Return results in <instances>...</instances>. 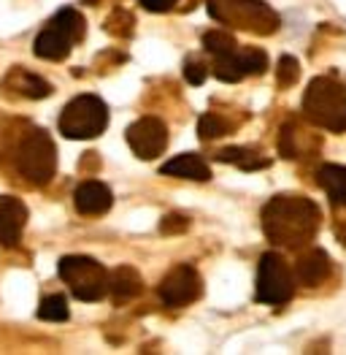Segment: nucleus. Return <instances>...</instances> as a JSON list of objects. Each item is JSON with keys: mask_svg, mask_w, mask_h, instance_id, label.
<instances>
[{"mask_svg": "<svg viewBox=\"0 0 346 355\" xmlns=\"http://www.w3.org/2000/svg\"><path fill=\"white\" fill-rule=\"evenodd\" d=\"M303 114L306 119L330 133L346 130V89L333 76H317L303 92Z\"/></svg>", "mask_w": 346, "mask_h": 355, "instance_id": "2", "label": "nucleus"}, {"mask_svg": "<svg viewBox=\"0 0 346 355\" xmlns=\"http://www.w3.org/2000/svg\"><path fill=\"white\" fill-rule=\"evenodd\" d=\"M106 125H109V109L92 92L76 95L60 114V133L65 139H76V141L100 136L106 130Z\"/></svg>", "mask_w": 346, "mask_h": 355, "instance_id": "6", "label": "nucleus"}, {"mask_svg": "<svg viewBox=\"0 0 346 355\" xmlns=\"http://www.w3.org/2000/svg\"><path fill=\"white\" fill-rule=\"evenodd\" d=\"M203 49L211 52L214 58H222V55L235 52L238 44H235V38H233L228 30H208V33L203 35Z\"/></svg>", "mask_w": 346, "mask_h": 355, "instance_id": "21", "label": "nucleus"}, {"mask_svg": "<svg viewBox=\"0 0 346 355\" xmlns=\"http://www.w3.org/2000/svg\"><path fill=\"white\" fill-rule=\"evenodd\" d=\"M295 274L309 288L322 285L330 277V258H327V252L325 250H309V252H303L298 258V263H295Z\"/></svg>", "mask_w": 346, "mask_h": 355, "instance_id": "14", "label": "nucleus"}, {"mask_svg": "<svg viewBox=\"0 0 346 355\" xmlns=\"http://www.w3.org/2000/svg\"><path fill=\"white\" fill-rule=\"evenodd\" d=\"M214 76L219 79V82H228V85H235V82H241L244 76H246V68H244V62H241V52L235 49L230 55H222V58L214 60Z\"/></svg>", "mask_w": 346, "mask_h": 355, "instance_id": "19", "label": "nucleus"}, {"mask_svg": "<svg viewBox=\"0 0 346 355\" xmlns=\"http://www.w3.org/2000/svg\"><path fill=\"white\" fill-rule=\"evenodd\" d=\"M127 144L141 160H154L168 147V128L157 117H141L127 128Z\"/></svg>", "mask_w": 346, "mask_h": 355, "instance_id": "10", "label": "nucleus"}, {"mask_svg": "<svg viewBox=\"0 0 346 355\" xmlns=\"http://www.w3.org/2000/svg\"><path fill=\"white\" fill-rule=\"evenodd\" d=\"M203 293V279L201 274L195 271L192 266L181 263V266L171 268L163 282H160V298L165 306H190L195 304Z\"/></svg>", "mask_w": 346, "mask_h": 355, "instance_id": "9", "label": "nucleus"}, {"mask_svg": "<svg viewBox=\"0 0 346 355\" xmlns=\"http://www.w3.org/2000/svg\"><path fill=\"white\" fill-rule=\"evenodd\" d=\"M38 318L46 320V323H65L71 318V309H68V301L62 296H46L41 298L38 304Z\"/></svg>", "mask_w": 346, "mask_h": 355, "instance_id": "20", "label": "nucleus"}, {"mask_svg": "<svg viewBox=\"0 0 346 355\" xmlns=\"http://www.w3.org/2000/svg\"><path fill=\"white\" fill-rule=\"evenodd\" d=\"M298 79H300V62L295 58H289V55H284V58L279 60V68H276V85L279 87H292Z\"/></svg>", "mask_w": 346, "mask_h": 355, "instance_id": "24", "label": "nucleus"}, {"mask_svg": "<svg viewBox=\"0 0 346 355\" xmlns=\"http://www.w3.org/2000/svg\"><path fill=\"white\" fill-rule=\"evenodd\" d=\"M217 160L219 163H233L241 171H260V168L268 166V157H262L257 149H249V147L222 149V152H217Z\"/></svg>", "mask_w": 346, "mask_h": 355, "instance_id": "18", "label": "nucleus"}, {"mask_svg": "<svg viewBox=\"0 0 346 355\" xmlns=\"http://www.w3.org/2000/svg\"><path fill=\"white\" fill-rule=\"evenodd\" d=\"M73 204H76V211L79 214H86V217H95V214H106L111 204H114V196L111 190L98 182V179H86L76 187L73 193Z\"/></svg>", "mask_w": 346, "mask_h": 355, "instance_id": "12", "label": "nucleus"}, {"mask_svg": "<svg viewBox=\"0 0 346 355\" xmlns=\"http://www.w3.org/2000/svg\"><path fill=\"white\" fill-rule=\"evenodd\" d=\"M208 14L238 30H252L257 35H271L279 30V14L265 0H208Z\"/></svg>", "mask_w": 346, "mask_h": 355, "instance_id": "3", "label": "nucleus"}, {"mask_svg": "<svg viewBox=\"0 0 346 355\" xmlns=\"http://www.w3.org/2000/svg\"><path fill=\"white\" fill-rule=\"evenodd\" d=\"M14 87L19 89L25 98H33V101H41V98H46V95L52 92V85H49V82H44L41 76L28 73V71H19V79L14 82Z\"/></svg>", "mask_w": 346, "mask_h": 355, "instance_id": "22", "label": "nucleus"}, {"mask_svg": "<svg viewBox=\"0 0 346 355\" xmlns=\"http://www.w3.org/2000/svg\"><path fill=\"white\" fill-rule=\"evenodd\" d=\"M206 76H208V65H206V62H201V60H195V58H190L184 62V79H187L190 85H203Z\"/></svg>", "mask_w": 346, "mask_h": 355, "instance_id": "27", "label": "nucleus"}, {"mask_svg": "<svg viewBox=\"0 0 346 355\" xmlns=\"http://www.w3.org/2000/svg\"><path fill=\"white\" fill-rule=\"evenodd\" d=\"M82 38H84V17L76 8H60L55 19L38 33L33 46L38 58L60 62L71 55L73 44Z\"/></svg>", "mask_w": 346, "mask_h": 355, "instance_id": "5", "label": "nucleus"}, {"mask_svg": "<svg viewBox=\"0 0 346 355\" xmlns=\"http://www.w3.org/2000/svg\"><path fill=\"white\" fill-rule=\"evenodd\" d=\"M144 291V279L133 266H116L109 277V293L114 304H127Z\"/></svg>", "mask_w": 346, "mask_h": 355, "instance_id": "15", "label": "nucleus"}, {"mask_svg": "<svg viewBox=\"0 0 346 355\" xmlns=\"http://www.w3.org/2000/svg\"><path fill=\"white\" fill-rule=\"evenodd\" d=\"M292 268L279 252H265L257 266V301L282 306L292 298Z\"/></svg>", "mask_w": 346, "mask_h": 355, "instance_id": "8", "label": "nucleus"}, {"mask_svg": "<svg viewBox=\"0 0 346 355\" xmlns=\"http://www.w3.org/2000/svg\"><path fill=\"white\" fill-rule=\"evenodd\" d=\"M241 62H244V68H246V76H260V73H265V68H268L265 52H262V49H255V46L241 49Z\"/></svg>", "mask_w": 346, "mask_h": 355, "instance_id": "25", "label": "nucleus"}, {"mask_svg": "<svg viewBox=\"0 0 346 355\" xmlns=\"http://www.w3.org/2000/svg\"><path fill=\"white\" fill-rule=\"evenodd\" d=\"M336 236H338V241L346 247V220H341V223L336 225Z\"/></svg>", "mask_w": 346, "mask_h": 355, "instance_id": "30", "label": "nucleus"}, {"mask_svg": "<svg viewBox=\"0 0 346 355\" xmlns=\"http://www.w3.org/2000/svg\"><path fill=\"white\" fill-rule=\"evenodd\" d=\"M60 279L71 288L79 301H100L109 293V271L103 263L86 255H65L60 258Z\"/></svg>", "mask_w": 346, "mask_h": 355, "instance_id": "7", "label": "nucleus"}, {"mask_svg": "<svg viewBox=\"0 0 346 355\" xmlns=\"http://www.w3.org/2000/svg\"><path fill=\"white\" fill-rule=\"evenodd\" d=\"M28 225V207L17 196H0V244L17 247Z\"/></svg>", "mask_w": 346, "mask_h": 355, "instance_id": "11", "label": "nucleus"}, {"mask_svg": "<svg viewBox=\"0 0 346 355\" xmlns=\"http://www.w3.org/2000/svg\"><path fill=\"white\" fill-rule=\"evenodd\" d=\"M319 147V136H314L309 128H303L300 122H287L282 128V136H279V152L284 157H303V155H311Z\"/></svg>", "mask_w": 346, "mask_h": 355, "instance_id": "13", "label": "nucleus"}, {"mask_svg": "<svg viewBox=\"0 0 346 355\" xmlns=\"http://www.w3.org/2000/svg\"><path fill=\"white\" fill-rule=\"evenodd\" d=\"M228 130H230V125L219 117V114H214V112H208V114H203V117L198 119V133H201V139H219V136H225Z\"/></svg>", "mask_w": 346, "mask_h": 355, "instance_id": "23", "label": "nucleus"}, {"mask_svg": "<svg viewBox=\"0 0 346 355\" xmlns=\"http://www.w3.org/2000/svg\"><path fill=\"white\" fill-rule=\"evenodd\" d=\"M262 231L279 247L298 250L319 231V207L306 196H276L262 207Z\"/></svg>", "mask_w": 346, "mask_h": 355, "instance_id": "1", "label": "nucleus"}, {"mask_svg": "<svg viewBox=\"0 0 346 355\" xmlns=\"http://www.w3.org/2000/svg\"><path fill=\"white\" fill-rule=\"evenodd\" d=\"M176 3H179V0H141V6H144L146 11H152V14H163V11H171Z\"/></svg>", "mask_w": 346, "mask_h": 355, "instance_id": "29", "label": "nucleus"}, {"mask_svg": "<svg viewBox=\"0 0 346 355\" xmlns=\"http://www.w3.org/2000/svg\"><path fill=\"white\" fill-rule=\"evenodd\" d=\"M106 30L114 33V35H130L133 33V17L127 11H114L109 19H106Z\"/></svg>", "mask_w": 346, "mask_h": 355, "instance_id": "26", "label": "nucleus"}, {"mask_svg": "<svg viewBox=\"0 0 346 355\" xmlns=\"http://www.w3.org/2000/svg\"><path fill=\"white\" fill-rule=\"evenodd\" d=\"M187 225H190V220L184 214H168V217H163L160 231L163 234H176V231H187Z\"/></svg>", "mask_w": 346, "mask_h": 355, "instance_id": "28", "label": "nucleus"}, {"mask_svg": "<svg viewBox=\"0 0 346 355\" xmlns=\"http://www.w3.org/2000/svg\"><path fill=\"white\" fill-rule=\"evenodd\" d=\"M17 168L35 187H44L55 179V174H57V147L46 130L33 128L25 133V139L19 141V149H17Z\"/></svg>", "mask_w": 346, "mask_h": 355, "instance_id": "4", "label": "nucleus"}, {"mask_svg": "<svg viewBox=\"0 0 346 355\" xmlns=\"http://www.w3.org/2000/svg\"><path fill=\"white\" fill-rule=\"evenodd\" d=\"M319 184L322 190L330 196L333 207H346V166H336V163H327L319 168Z\"/></svg>", "mask_w": 346, "mask_h": 355, "instance_id": "17", "label": "nucleus"}, {"mask_svg": "<svg viewBox=\"0 0 346 355\" xmlns=\"http://www.w3.org/2000/svg\"><path fill=\"white\" fill-rule=\"evenodd\" d=\"M160 174H165V177H179V179H192V182H208V179H211V168H208V163L203 160L201 155L190 152V155H179V157L168 160V163L160 168Z\"/></svg>", "mask_w": 346, "mask_h": 355, "instance_id": "16", "label": "nucleus"}]
</instances>
